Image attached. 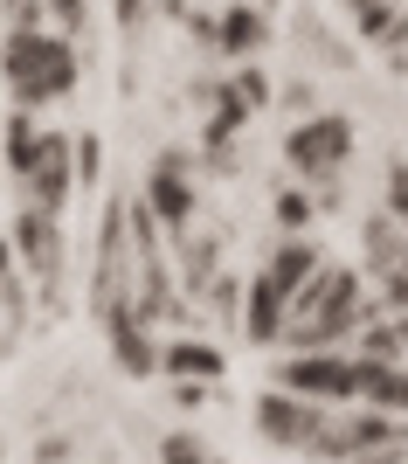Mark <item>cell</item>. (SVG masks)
<instances>
[{
  "instance_id": "ffe728a7",
  "label": "cell",
  "mask_w": 408,
  "mask_h": 464,
  "mask_svg": "<svg viewBox=\"0 0 408 464\" xmlns=\"http://www.w3.org/2000/svg\"><path fill=\"white\" fill-rule=\"evenodd\" d=\"M277 222H284V229H305V222H311V201H305V194H277Z\"/></svg>"
},
{
  "instance_id": "30bf717a",
  "label": "cell",
  "mask_w": 408,
  "mask_h": 464,
  "mask_svg": "<svg viewBox=\"0 0 408 464\" xmlns=\"http://www.w3.org/2000/svg\"><path fill=\"white\" fill-rule=\"evenodd\" d=\"M367 264L381 277V298L408 312V236H394V222H367Z\"/></svg>"
},
{
  "instance_id": "ba28073f",
  "label": "cell",
  "mask_w": 408,
  "mask_h": 464,
  "mask_svg": "<svg viewBox=\"0 0 408 464\" xmlns=\"http://www.w3.org/2000/svg\"><path fill=\"white\" fill-rule=\"evenodd\" d=\"M242 333H250V347H277L291 333V291L277 285L270 271L242 285Z\"/></svg>"
},
{
  "instance_id": "4fadbf2b",
  "label": "cell",
  "mask_w": 408,
  "mask_h": 464,
  "mask_svg": "<svg viewBox=\"0 0 408 464\" xmlns=\"http://www.w3.org/2000/svg\"><path fill=\"white\" fill-rule=\"evenodd\" d=\"M360 402L381 409V416H408V368H381V361H367V388H360Z\"/></svg>"
},
{
  "instance_id": "5b68a950",
  "label": "cell",
  "mask_w": 408,
  "mask_h": 464,
  "mask_svg": "<svg viewBox=\"0 0 408 464\" xmlns=\"http://www.w3.org/2000/svg\"><path fill=\"white\" fill-rule=\"evenodd\" d=\"M77 139H62V132H42L35 160H28V174H14L21 188H28V201L49 215H62V201H70V188H77Z\"/></svg>"
},
{
  "instance_id": "9a60e30c",
  "label": "cell",
  "mask_w": 408,
  "mask_h": 464,
  "mask_svg": "<svg viewBox=\"0 0 408 464\" xmlns=\"http://www.w3.org/2000/svg\"><path fill=\"white\" fill-rule=\"evenodd\" d=\"M270 277H277V285H284V291L298 298V291H305L311 277H318V250H311V243H284V250L270 256Z\"/></svg>"
},
{
  "instance_id": "7a4b0ae2",
  "label": "cell",
  "mask_w": 408,
  "mask_h": 464,
  "mask_svg": "<svg viewBox=\"0 0 408 464\" xmlns=\"http://www.w3.org/2000/svg\"><path fill=\"white\" fill-rule=\"evenodd\" d=\"M0 77H7V91H14L21 111H28V104H49V97H62L77 83V56H70L62 35L7 28V35H0Z\"/></svg>"
},
{
  "instance_id": "d6986e66",
  "label": "cell",
  "mask_w": 408,
  "mask_h": 464,
  "mask_svg": "<svg viewBox=\"0 0 408 464\" xmlns=\"http://www.w3.org/2000/svg\"><path fill=\"white\" fill-rule=\"evenodd\" d=\"M0 305L21 312V285H14V243H0Z\"/></svg>"
},
{
  "instance_id": "7c38bea8",
  "label": "cell",
  "mask_w": 408,
  "mask_h": 464,
  "mask_svg": "<svg viewBox=\"0 0 408 464\" xmlns=\"http://www.w3.org/2000/svg\"><path fill=\"white\" fill-rule=\"evenodd\" d=\"M159 368L174 374V382H214L229 361H222V347H208V340H166V347H159Z\"/></svg>"
},
{
  "instance_id": "9c48e42d",
  "label": "cell",
  "mask_w": 408,
  "mask_h": 464,
  "mask_svg": "<svg viewBox=\"0 0 408 464\" xmlns=\"http://www.w3.org/2000/svg\"><path fill=\"white\" fill-rule=\"evenodd\" d=\"M104 326H111V361H118L125 374H153V368H159V347L146 340V312H138L125 291L104 305Z\"/></svg>"
},
{
  "instance_id": "6da1fadb",
  "label": "cell",
  "mask_w": 408,
  "mask_h": 464,
  "mask_svg": "<svg viewBox=\"0 0 408 464\" xmlns=\"http://www.w3.org/2000/svg\"><path fill=\"white\" fill-rule=\"evenodd\" d=\"M360 319H367V291H360V277L318 264V277L291 298V333H284V340H291V353L339 347L346 333H360Z\"/></svg>"
},
{
  "instance_id": "7402d4cb",
  "label": "cell",
  "mask_w": 408,
  "mask_h": 464,
  "mask_svg": "<svg viewBox=\"0 0 408 464\" xmlns=\"http://www.w3.org/2000/svg\"><path fill=\"white\" fill-rule=\"evenodd\" d=\"M42 7H49L62 28H83V0H42Z\"/></svg>"
},
{
  "instance_id": "52a82bcc",
  "label": "cell",
  "mask_w": 408,
  "mask_h": 464,
  "mask_svg": "<svg viewBox=\"0 0 408 464\" xmlns=\"http://www.w3.org/2000/svg\"><path fill=\"white\" fill-rule=\"evenodd\" d=\"M7 243H14V256L35 271V285H56V277H62V229H56V215H49V208L28 201V208L14 215Z\"/></svg>"
},
{
  "instance_id": "5bb4252c",
  "label": "cell",
  "mask_w": 408,
  "mask_h": 464,
  "mask_svg": "<svg viewBox=\"0 0 408 464\" xmlns=\"http://www.w3.org/2000/svg\"><path fill=\"white\" fill-rule=\"evenodd\" d=\"M402 347H408V319H374V326L360 333V361L402 368Z\"/></svg>"
},
{
  "instance_id": "8fae6325",
  "label": "cell",
  "mask_w": 408,
  "mask_h": 464,
  "mask_svg": "<svg viewBox=\"0 0 408 464\" xmlns=\"http://www.w3.org/2000/svg\"><path fill=\"white\" fill-rule=\"evenodd\" d=\"M146 208H153V222L166 236H180L187 229V215H195V188H187V174H180V160L166 153L153 167V180H146Z\"/></svg>"
},
{
  "instance_id": "8992f818",
  "label": "cell",
  "mask_w": 408,
  "mask_h": 464,
  "mask_svg": "<svg viewBox=\"0 0 408 464\" xmlns=\"http://www.w3.org/2000/svg\"><path fill=\"white\" fill-rule=\"evenodd\" d=\"M284 153H291V167H298V174L326 180V174H339V167H346L353 132H346V118H305V125H298V132L284 139Z\"/></svg>"
},
{
  "instance_id": "44dd1931",
  "label": "cell",
  "mask_w": 408,
  "mask_h": 464,
  "mask_svg": "<svg viewBox=\"0 0 408 464\" xmlns=\"http://www.w3.org/2000/svg\"><path fill=\"white\" fill-rule=\"evenodd\" d=\"M388 208L408 222V167H394V174H388Z\"/></svg>"
},
{
  "instance_id": "2e32d148",
  "label": "cell",
  "mask_w": 408,
  "mask_h": 464,
  "mask_svg": "<svg viewBox=\"0 0 408 464\" xmlns=\"http://www.w3.org/2000/svg\"><path fill=\"white\" fill-rule=\"evenodd\" d=\"M0 139H7V174H28V160H35V146H42L35 118H28V111H14L7 125H0Z\"/></svg>"
},
{
  "instance_id": "277c9868",
  "label": "cell",
  "mask_w": 408,
  "mask_h": 464,
  "mask_svg": "<svg viewBox=\"0 0 408 464\" xmlns=\"http://www.w3.org/2000/svg\"><path fill=\"white\" fill-rule=\"evenodd\" d=\"M326 402H305V395H291V388H277V395H263L256 402V430L270 437L277 450H318V437H326Z\"/></svg>"
},
{
  "instance_id": "e0dca14e",
  "label": "cell",
  "mask_w": 408,
  "mask_h": 464,
  "mask_svg": "<svg viewBox=\"0 0 408 464\" xmlns=\"http://www.w3.org/2000/svg\"><path fill=\"white\" fill-rule=\"evenodd\" d=\"M256 42H263V14H250V7H229V14H222V49H229V56H250Z\"/></svg>"
},
{
  "instance_id": "ac0fdd59",
  "label": "cell",
  "mask_w": 408,
  "mask_h": 464,
  "mask_svg": "<svg viewBox=\"0 0 408 464\" xmlns=\"http://www.w3.org/2000/svg\"><path fill=\"white\" fill-rule=\"evenodd\" d=\"M159 464H208V444H201V437H166V444H159Z\"/></svg>"
},
{
  "instance_id": "3957f363",
  "label": "cell",
  "mask_w": 408,
  "mask_h": 464,
  "mask_svg": "<svg viewBox=\"0 0 408 464\" xmlns=\"http://www.w3.org/2000/svg\"><path fill=\"white\" fill-rule=\"evenodd\" d=\"M277 388H291L305 402H326V409H346L360 402V388H367V361L360 353H339V347H311V353H291Z\"/></svg>"
}]
</instances>
